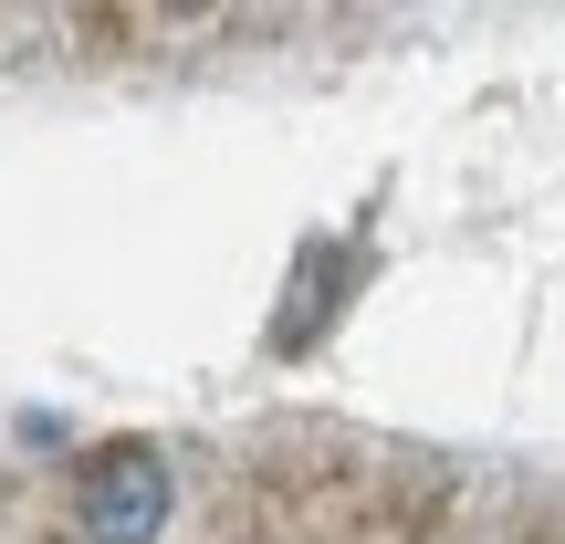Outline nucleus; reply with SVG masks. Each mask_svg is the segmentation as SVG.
I'll return each mask as SVG.
<instances>
[{"mask_svg": "<svg viewBox=\"0 0 565 544\" xmlns=\"http://www.w3.org/2000/svg\"><path fill=\"white\" fill-rule=\"evenodd\" d=\"M74 513H84V534H95V544H158L168 534V461L147 440L95 450L84 482H74Z\"/></svg>", "mask_w": 565, "mask_h": 544, "instance_id": "1", "label": "nucleus"}]
</instances>
